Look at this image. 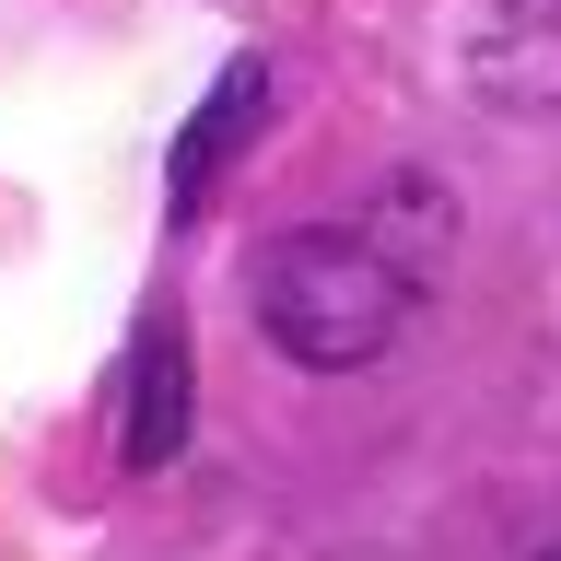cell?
<instances>
[{"mask_svg":"<svg viewBox=\"0 0 561 561\" xmlns=\"http://www.w3.org/2000/svg\"><path fill=\"white\" fill-rule=\"evenodd\" d=\"M410 257H386L375 234H340V222H316V234H280L257 257V328H270L293 363L316 375H351V363H375L398 328H410Z\"/></svg>","mask_w":561,"mask_h":561,"instance_id":"cell-1","label":"cell"},{"mask_svg":"<svg viewBox=\"0 0 561 561\" xmlns=\"http://www.w3.org/2000/svg\"><path fill=\"white\" fill-rule=\"evenodd\" d=\"M257 117H270V70H257V59H234L222 82H210V105L187 117L175 164H164V210H175V222H187V210H210V187H222V164L257 140Z\"/></svg>","mask_w":561,"mask_h":561,"instance_id":"cell-2","label":"cell"},{"mask_svg":"<svg viewBox=\"0 0 561 561\" xmlns=\"http://www.w3.org/2000/svg\"><path fill=\"white\" fill-rule=\"evenodd\" d=\"M175 445H187V340L152 328L140 363H129V433H117V456H129V468H164Z\"/></svg>","mask_w":561,"mask_h":561,"instance_id":"cell-3","label":"cell"},{"mask_svg":"<svg viewBox=\"0 0 561 561\" xmlns=\"http://www.w3.org/2000/svg\"><path fill=\"white\" fill-rule=\"evenodd\" d=\"M234 12H280V0H234Z\"/></svg>","mask_w":561,"mask_h":561,"instance_id":"cell-4","label":"cell"},{"mask_svg":"<svg viewBox=\"0 0 561 561\" xmlns=\"http://www.w3.org/2000/svg\"><path fill=\"white\" fill-rule=\"evenodd\" d=\"M550 561H561V550H550Z\"/></svg>","mask_w":561,"mask_h":561,"instance_id":"cell-5","label":"cell"}]
</instances>
